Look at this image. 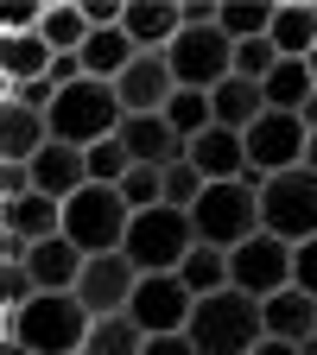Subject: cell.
Listing matches in <instances>:
<instances>
[{
	"mask_svg": "<svg viewBox=\"0 0 317 355\" xmlns=\"http://www.w3.org/2000/svg\"><path fill=\"white\" fill-rule=\"evenodd\" d=\"M260 184L266 178L248 165L241 178H229V184H203V197L191 203V229L203 248H222L235 254L248 235H260Z\"/></svg>",
	"mask_w": 317,
	"mask_h": 355,
	"instance_id": "6da1fadb",
	"label": "cell"
},
{
	"mask_svg": "<svg viewBox=\"0 0 317 355\" xmlns=\"http://www.w3.org/2000/svg\"><path fill=\"white\" fill-rule=\"evenodd\" d=\"M7 336L32 355H83L89 311L76 304V292H32L19 311H7Z\"/></svg>",
	"mask_w": 317,
	"mask_h": 355,
	"instance_id": "7a4b0ae2",
	"label": "cell"
},
{
	"mask_svg": "<svg viewBox=\"0 0 317 355\" xmlns=\"http://www.w3.org/2000/svg\"><path fill=\"white\" fill-rule=\"evenodd\" d=\"M185 336H191L197 355H248V349L266 336V324H260V298H248V292H235V286H222V292L197 298Z\"/></svg>",
	"mask_w": 317,
	"mask_h": 355,
	"instance_id": "3957f363",
	"label": "cell"
},
{
	"mask_svg": "<svg viewBox=\"0 0 317 355\" xmlns=\"http://www.w3.org/2000/svg\"><path fill=\"white\" fill-rule=\"evenodd\" d=\"M121 121H127V114H121V102H114V83L83 76V83L58 89L51 114H44V133H51V140H64V146H76V153H89L96 140H114Z\"/></svg>",
	"mask_w": 317,
	"mask_h": 355,
	"instance_id": "277c9868",
	"label": "cell"
},
{
	"mask_svg": "<svg viewBox=\"0 0 317 355\" xmlns=\"http://www.w3.org/2000/svg\"><path fill=\"white\" fill-rule=\"evenodd\" d=\"M191 248H197V229H191V216L171 209V203L140 209L127 222V241H121V254L133 260V273H178Z\"/></svg>",
	"mask_w": 317,
	"mask_h": 355,
	"instance_id": "5b68a950",
	"label": "cell"
},
{
	"mask_svg": "<svg viewBox=\"0 0 317 355\" xmlns=\"http://www.w3.org/2000/svg\"><path fill=\"white\" fill-rule=\"evenodd\" d=\"M133 209L121 203L114 184H83L76 197H64V241L76 254H114L127 241Z\"/></svg>",
	"mask_w": 317,
	"mask_h": 355,
	"instance_id": "8992f818",
	"label": "cell"
},
{
	"mask_svg": "<svg viewBox=\"0 0 317 355\" xmlns=\"http://www.w3.org/2000/svg\"><path fill=\"white\" fill-rule=\"evenodd\" d=\"M260 235H273L286 248L317 235V171H280L260 184Z\"/></svg>",
	"mask_w": 317,
	"mask_h": 355,
	"instance_id": "52a82bcc",
	"label": "cell"
},
{
	"mask_svg": "<svg viewBox=\"0 0 317 355\" xmlns=\"http://www.w3.org/2000/svg\"><path fill=\"white\" fill-rule=\"evenodd\" d=\"M165 70H171L178 89H203V96H209L216 83L235 76V44L222 38L216 26H209V32H178V38L165 44Z\"/></svg>",
	"mask_w": 317,
	"mask_h": 355,
	"instance_id": "ba28073f",
	"label": "cell"
},
{
	"mask_svg": "<svg viewBox=\"0 0 317 355\" xmlns=\"http://www.w3.org/2000/svg\"><path fill=\"white\" fill-rule=\"evenodd\" d=\"M191 304L197 298L185 292L178 273H140V286H133V298H127V318L140 324L146 336H185Z\"/></svg>",
	"mask_w": 317,
	"mask_h": 355,
	"instance_id": "9c48e42d",
	"label": "cell"
},
{
	"mask_svg": "<svg viewBox=\"0 0 317 355\" xmlns=\"http://www.w3.org/2000/svg\"><path fill=\"white\" fill-rule=\"evenodd\" d=\"M229 286L266 304L273 292H286V286H292V248H286V241H273V235H248V241L229 254Z\"/></svg>",
	"mask_w": 317,
	"mask_h": 355,
	"instance_id": "30bf717a",
	"label": "cell"
},
{
	"mask_svg": "<svg viewBox=\"0 0 317 355\" xmlns=\"http://www.w3.org/2000/svg\"><path fill=\"white\" fill-rule=\"evenodd\" d=\"M305 121L298 114H273L266 108L248 133H241V146H248V165L260 171V178H280V171H298L305 165Z\"/></svg>",
	"mask_w": 317,
	"mask_h": 355,
	"instance_id": "8fae6325",
	"label": "cell"
},
{
	"mask_svg": "<svg viewBox=\"0 0 317 355\" xmlns=\"http://www.w3.org/2000/svg\"><path fill=\"white\" fill-rule=\"evenodd\" d=\"M133 286H140V273H133V260L114 248V254H89L83 273H76V304L89 311V318H114V311H127Z\"/></svg>",
	"mask_w": 317,
	"mask_h": 355,
	"instance_id": "7c38bea8",
	"label": "cell"
},
{
	"mask_svg": "<svg viewBox=\"0 0 317 355\" xmlns=\"http://www.w3.org/2000/svg\"><path fill=\"white\" fill-rule=\"evenodd\" d=\"M171 96H178V83H171V70H165V51H140V58L114 76L121 114H165Z\"/></svg>",
	"mask_w": 317,
	"mask_h": 355,
	"instance_id": "4fadbf2b",
	"label": "cell"
},
{
	"mask_svg": "<svg viewBox=\"0 0 317 355\" xmlns=\"http://www.w3.org/2000/svg\"><path fill=\"white\" fill-rule=\"evenodd\" d=\"M114 140L127 146V159H133V165H153V171H165V165L185 159V140L171 133V121H165V114H127Z\"/></svg>",
	"mask_w": 317,
	"mask_h": 355,
	"instance_id": "5bb4252c",
	"label": "cell"
},
{
	"mask_svg": "<svg viewBox=\"0 0 317 355\" xmlns=\"http://www.w3.org/2000/svg\"><path fill=\"white\" fill-rule=\"evenodd\" d=\"M185 165L203 178V184H229V178L248 171V146H241V133H229V127H203L197 140L185 146Z\"/></svg>",
	"mask_w": 317,
	"mask_h": 355,
	"instance_id": "9a60e30c",
	"label": "cell"
},
{
	"mask_svg": "<svg viewBox=\"0 0 317 355\" xmlns=\"http://www.w3.org/2000/svg\"><path fill=\"white\" fill-rule=\"evenodd\" d=\"M32 191L38 197H51V203H64V197H76L83 184H89V165H83V153L76 146H64V140H44L38 153H32Z\"/></svg>",
	"mask_w": 317,
	"mask_h": 355,
	"instance_id": "2e32d148",
	"label": "cell"
},
{
	"mask_svg": "<svg viewBox=\"0 0 317 355\" xmlns=\"http://www.w3.org/2000/svg\"><path fill=\"white\" fill-rule=\"evenodd\" d=\"M266 44L280 58H311L317 51V7L311 0H273V19H266Z\"/></svg>",
	"mask_w": 317,
	"mask_h": 355,
	"instance_id": "e0dca14e",
	"label": "cell"
},
{
	"mask_svg": "<svg viewBox=\"0 0 317 355\" xmlns=\"http://www.w3.org/2000/svg\"><path fill=\"white\" fill-rule=\"evenodd\" d=\"M121 32L133 38V51H165V44L185 32V19H178L171 0H127L121 7Z\"/></svg>",
	"mask_w": 317,
	"mask_h": 355,
	"instance_id": "ac0fdd59",
	"label": "cell"
},
{
	"mask_svg": "<svg viewBox=\"0 0 317 355\" xmlns=\"http://www.w3.org/2000/svg\"><path fill=\"white\" fill-rule=\"evenodd\" d=\"M83 260H89V254H76L64 235H51V241H32V254H26V273H32V286H38V292H76Z\"/></svg>",
	"mask_w": 317,
	"mask_h": 355,
	"instance_id": "d6986e66",
	"label": "cell"
},
{
	"mask_svg": "<svg viewBox=\"0 0 317 355\" xmlns=\"http://www.w3.org/2000/svg\"><path fill=\"white\" fill-rule=\"evenodd\" d=\"M260 324H266V336H280V343H311L317 336V298H305L298 286H286V292H273L260 304Z\"/></svg>",
	"mask_w": 317,
	"mask_h": 355,
	"instance_id": "ffe728a7",
	"label": "cell"
},
{
	"mask_svg": "<svg viewBox=\"0 0 317 355\" xmlns=\"http://www.w3.org/2000/svg\"><path fill=\"white\" fill-rule=\"evenodd\" d=\"M44 70H51V44H44L38 32L0 26V76H7V83L19 89V83H38Z\"/></svg>",
	"mask_w": 317,
	"mask_h": 355,
	"instance_id": "44dd1931",
	"label": "cell"
},
{
	"mask_svg": "<svg viewBox=\"0 0 317 355\" xmlns=\"http://www.w3.org/2000/svg\"><path fill=\"white\" fill-rule=\"evenodd\" d=\"M260 114H266V96H260V83H241V76H229V83H216V89H209V121H216V127H229V133H248Z\"/></svg>",
	"mask_w": 317,
	"mask_h": 355,
	"instance_id": "7402d4cb",
	"label": "cell"
},
{
	"mask_svg": "<svg viewBox=\"0 0 317 355\" xmlns=\"http://www.w3.org/2000/svg\"><path fill=\"white\" fill-rule=\"evenodd\" d=\"M0 229H13V235H26V241H51V235H64V203L26 191V197H13V203H0Z\"/></svg>",
	"mask_w": 317,
	"mask_h": 355,
	"instance_id": "603a6c76",
	"label": "cell"
},
{
	"mask_svg": "<svg viewBox=\"0 0 317 355\" xmlns=\"http://www.w3.org/2000/svg\"><path fill=\"white\" fill-rule=\"evenodd\" d=\"M51 140L44 133V114L19 108V102H0V165H32V153Z\"/></svg>",
	"mask_w": 317,
	"mask_h": 355,
	"instance_id": "cb8c5ba5",
	"label": "cell"
},
{
	"mask_svg": "<svg viewBox=\"0 0 317 355\" xmlns=\"http://www.w3.org/2000/svg\"><path fill=\"white\" fill-rule=\"evenodd\" d=\"M76 58H83V76H96V83H114V76H121L133 58H140V51H133V38L114 26V32H89Z\"/></svg>",
	"mask_w": 317,
	"mask_h": 355,
	"instance_id": "d4e9b609",
	"label": "cell"
},
{
	"mask_svg": "<svg viewBox=\"0 0 317 355\" xmlns=\"http://www.w3.org/2000/svg\"><path fill=\"white\" fill-rule=\"evenodd\" d=\"M38 38L51 44V58H64V51H83V38H89V19H83V7H70V0H51V7H38Z\"/></svg>",
	"mask_w": 317,
	"mask_h": 355,
	"instance_id": "484cf974",
	"label": "cell"
},
{
	"mask_svg": "<svg viewBox=\"0 0 317 355\" xmlns=\"http://www.w3.org/2000/svg\"><path fill=\"white\" fill-rule=\"evenodd\" d=\"M311 89H317V83H311V70H305L298 58H280V64H273V76L260 83V96H266V108H273V114H298Z\"/></svg>",
	"mask_w": 317,
	"mask_h": 355,
	"instance_id": "4316f807",
	"label": "cell"
},
{
	"mask_svg": "<svg viewBox=\"0 0 317 355\" xmlns=\"http://www.w3.org/2000/svg\"><path fill=\"white\" fill-rule=\"evenodd\" d=\"M146 349V330L127 318V311H114V318H89V343L83 355H140Z\"/></svg>",
	"mask_w": 317,
	"mask_h": 355,
	"instance_id": "83f0119b",
	"label": "cell"
},
{
	"mask_svg": "<svg viewBox=\"0 0 317 355\" xmlns=\"http://www.w3.org/2000/svg\"><path fill=\"white\" fill-rule=\"evenodd\" d=\"M178 279H185V292H191V298H209V292L229 286V254L197 241V248L185 254V266H178Z\"/></svg>",
	"mask_w": 317,
	"mask_h": 355,
	"instance_id": "f1b7e54d",
	"label": "cell"
},
{
	"mask_svg": "<svg viewBox=\"0 0 317 355\" xmlns=\"http://www.w3.org/2000/svg\"><path fill=\"white\" fill-rule=\"evenodd\" d=\"M266 19H273V0H222L216 7V32L229 44H248V38H266Z\"/></svg>",
	"mask_w": 317,
	"mask_h": 355,
	"instance_id": "f546056e",
	"label": "cell"
},
{
	"mask_svg": "<svg viewBox=\"0 0 317 355\" xmlns=\"http://www.w3.org/2000/svg\"><path fill=\"white\" fill-rule=\"evenodd\" d=\"M165 121H171V133H178L185 146L197 140L203 127H216V121H209V96H203V89H178V96L165 102Z\"/></svg>",
	"mask_w": 317,
	"mask_h": 355,
	"instance_id": "4dcf8cb0",
	"label": "cell"
},
{
	"mask_svg": "<svg viewBox=\"0 0 317 355\" xmlns=\"http://www.w3.org/2000/svg\"><path fill=\"white\" fill-rule=\"evenodd\" d=\"M114 191H121V203H127L133 216H140V209H159V203H165V171H153V165H133Z\"/></svg>",
	"mask_w": 317,
	"mask_h": 355,
	"instance_id": "1f68e13d",
	"label": "cell"
},
{
	"mask_svg": "<svg viewBox=\"0 0 317 355\" xmlns=\"http://www.w3.org/2000/svg\"><path fill=\"white\" fill-rule=\"evenodd\" d=\"M83 165H89V184H121V178L133 171V159H127L121 140H96V146L83 153Z\"/></svg>",
	"mask_w": 317,
	"mask_h": 355,
	"instance_id": "d6a6232c",
	"label": "cell"
},
{
	"mask_svg": "<svg viewBox=\"0 0 317 355\" xmlns=\"http://www.w3.org/2000/svg\"><path fill=\"white\" fill-rule=\"evenodd\" d=\"M273 64H280V51H273L266 38L235 44V76H241V83H266V76H273Z\"/></svg>",
	"mask_w": 317,
	"mask_h": 355,
	"instance_id": "836d02e7",
	"label": "cell"
},
{
	"mask_svg": "<svg viewBox=\"0 0 317 355\" xmlns=\"http://www.w3.org/2000/svg\"><path fill=\"white\" fill-rule=\"evenodd\" d=\"M197 197H203V178H197L185 159H178V165H165V203L191 216V203H197Z\"/></svg>",
	"mask_w": 317,
	"mask_h": 355,
	"instance_id": "e575fe53",
	"label": "cell"
},
{
	"mask_svg": "<svg viewBox=\"0 0 317 355\" xmlns=\"http://www.w3.org/2000/svg\"><path fill=\"white\" fill-rule=\"evenodd\" d=\"M292 286H298L305 298H317V235L292 248Z\"/></svg>",
	"mask_w": 317,
	"mask_h": 355,
	"instance_id": "d590c367",
	"label": "cell"
},
{
	"mask_svg": "<svg viewBox=\"0 0 317 355\" xmlns=\"http://www.w3.org/2000/svg\"><path fill=\"white\" fill-rule=\"evenodd\" d=\"M32 292H38V286H32L26 266H0V311H19Z\"/></svg>",
	"mask_w": 317,
	"mask_h": 355,
	"instance_id": "8d00e7d4",
	"label": "cell"
},
{
	"mask_svg": "<svg viewBox=\"0 0 317 355\" xmlns=\"http://www.w3.org/2000/svg\"><path fill=\"white\" fill-rule=\"evenodd\" d=\"M32 191V171L26 165H0V203H13V197H26Z\"/></svg>",
	"mask_w": 317,
	"mask_h": 355,
	"instance_id": "74e56055",
	"label": "cell"
},
{
	"mask_svg": "<svg viewBox=\"0 0 317 355\" xmlns=\"http://www.w3.org/2000/svg\"><path fill=\"white\" fill-rule=\"evenodd\" d=\"M26 254H32V241H26V235L0 229V266H26Z\"/></svg>",
	"mask_w": 317,
	"mask_h": 355,
	"instance_id": "f35d334b",
	"label": "cell"
},
{
	"mask_svg": "<svg viewBox=\"0 0 317 355\" xmlns=\"http://www.w3.org/2000/svg\"><path fill=\"white\" fill-rule=\"evenodd\" d=\"M140 355H197V349H191V336H146Z\"/></svg>",
	"mask_w": 317,
	"mask_h": 355,
	"instance_id": "ab89813d",
	"label": "cell"
},
{
	"mask_svg": "<svg viewBox=\"0 0 317 355\" xmlns=\"http://www.w3.org/2000/svg\"><path fill=\"white\" fill-rule=\"evenodd\" d=\"M248 355H298V343H280V336H260Z\"/></svg>",
	"mask_w": 317,
	"mask_h": 355,
	"instance_id": "60d3db41",
	"label": "cell"
},
{
	"mask_svg": "<svg viewBox=\"0 0 317 355\" xmlns=\"http://www.w3.org/2000/svg\"><path fill=\"white\" fill-rule=\"evenodd\" d=\"M298 121H305V133H317V89L305 96V108H298Z\"/></svg>",
	"mask_w": 317,
	"mask_h": 355,
	"instance_id": "b9f144b4",
	"label": "cell"
},
{
	"mask_svg": "<svg viewBox=\"0 0 317 355\" xmlns=\"http://www.w3.org/2000/svg\"><path fill=\"white\" fill-rule=\"evenodd\" d=\"M305 171H317V133L305 140Z\"/></svg>",
	"mask_w": 317,
	"mask_h": 355,
	"instance_id": "7bdbcfd3",
	"label": "cell"
},
{
	"mask_svg": "<svg viewBox=\"0 0 317 355\" xmlns=\"http://www.w3.org/2000/svg\"><path fill=\"white\" fill-rule=\"evenodd\" d=\"M0 355H32V349H19L13 336H0Z\"/></svg>",
	"mask_w": 317,
	"mask_h": 355,
	"instance_id": "ee69618b",
	"label": "cell"
},
{
	"mask_svg": "<svg viewBox=\"0 0 317 355\" xmlns=\"http://www.w3.org/2000/svg\"><path fill=\"white\" fill-rule=\"evenodd\" d=\"M0 102H13V83H7V76H0Z\"/></svg>",
	"mask_w": 317,
	"mask_h": 355,
	"instance_id": "f6af8a7d",
	"label": "cell"
},
{
	"mask_svg": "<svg viewBox=\"0 0 317 355\" xmlns=\"http://www.w3.org/2000/svg\"><path fill=\"white\" fill-rule=\"evenodd\" d=\"M298 355H317V336H311V343H298Z\"/></svg>",
	"mask_w": 317,
	"mask_h": 355,
	"instance_id": "bcb514c9",
	"label": "cell"
},
{
	"mask_svg": "<svg viewBox=\"0 0 317 355\" xmlns=\"http://www.w3.org/2000/svg\"><path fill=\"white\" fill-rule=\"evenodd\" d=\"M305 70H311V83H317V51H311V58H305Z\"/></svg>",
	"mask_w": 317,
	"mask_h": 355,
	"instance_id": "7dc6e473",
	"label": "cell"
},
{
	"mask_svg": "<svg viewBox=\"0 0 317 355\" xmlns=\"http://www.w3.org/2000/svg\"><path fill=\"white\" fill-rule=\"evenodd\" d=\"M0 336H7V311H0Z\"/></svg>",
	"mask_w": 317,
	"mask_h": 355,
	"instance_id": "c3c4849f",
	"label": "cell"
}]
</instances>
